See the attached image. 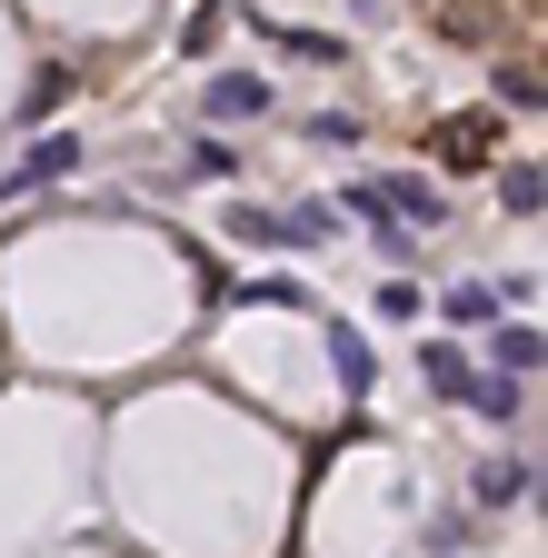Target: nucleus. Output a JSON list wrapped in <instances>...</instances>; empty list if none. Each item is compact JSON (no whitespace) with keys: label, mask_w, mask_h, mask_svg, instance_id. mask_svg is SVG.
I'll use <instances>...</instances> for the list:
<instances>
[{"label":"nucleus","mask_w":548,"mask_h":558,"mask_svg":"<svg viewBox=\"0 0 548 558\" xmlns=\"http://www.w3.org/2000/svg\"><path fill=\"white\" fill-rule=\"evenodd\" d=\"M499 199H509V220H538V199H548L538 190V160H509L499 170Z\"/></svg>","instance_id":"nucleus-14"},{"label":"nucleus","mask_w":548,"mask_h":558,"mask_svg":"<svg viewBox=\"0 0 548 558\" xmlns=\"http://www.w3.org/2000/svg\"><path fill=\"white\" fill-rule=\"evenodd\" d=\"M468 409L489 418V429H519V418H528V379H509V369H478V379H468Z\"/></svg>","instance_id":"nucleus-7"},{"label":"nucleus","mask_w":548,"mask_h":558,"mask_svg":"<svg viewBox=\"0 0 548 558\" xmlns=\"http://www.w3.org/2000/svg\"><path fill=\"white\" fill-rule=\"evenodd\" d=\"M329 360H339V389H350V399H369V389H379V349H369L350 319H329Z\"/></svg>","instance_id":"nucleus-8"},{"label":"nucleus","mask_w":548,"mask_h":558,"mask_svg":"<svg viewBox=\"0 0 548 558\" xmlns=\"http://www.w3.org/2000/svg\"><path fill=\"white\" fill-rule=\"evenodd\" d=\"M290 220H300V250H329L339 240V209L329 199H290Z\"/></svg>","instance_id":"nucleus-16"},{"label":"nucleus","mask_w":548,"mask_h":558,"mask_svg":"<svg viewBox=\"0 0 548 558\" xmlns=\"http://www.w3.org/2000/svg\"><path fill=\"white\" fill-rule=\"evenodd\" d=\"M190 180H240V150H230L220 130H199V140H190Z\"/></svg>","instance_id":"nucleus-15"},{"label":"nucleus","mask_w":548,"mask_h":558,"mask_svg":"<svg viewBox=\"0 0 548 558\" xmlns=\"http://www.w3.org/2000/svg\"><path fill=\"white\" fill-rule=\"evenodd\" d=\"M499 110H519V120L538 110V70H528V60H519V70H499Z\"/></svg>","instance_id":"nucleus-17"},{"label":"nucleus","mask_w":548,"mask_h":558,"mask_svg":"<svg viewBox=\"0 0 548 558\" xmlns=\"http://www.w3.org/2000/svg\"><path fill=\"white\" fill-rule=\"evenodd\" d=\"M439 319H449V329H489V319H509V300L489 290V279H459V290L439 300Z\"/></svg>","instance_id":"nucleus-12"},{"label":"nucleus","mask_w":548,"mask_h":558,"mask_svg":"<svg viewBox=\"0 0 548 558\" xmlns=\"http://www.w3.org/2000/svg\"><path fill=\"white\" fill-rule=\"evenodd\" d=\"M71 90H81V81H71L60 60H50V70H31V90H21V130H31V120H50V110L71 100Z\"/></svg>","instance_id":"nucleus-13"},{"label":"nucleus","mask_w":548,"mask_h":558,"mask_svg":"<svg viewBox=\"0 0 548 558\" xmlns=\"http://www.w3.org/2000/svg\"><path fill=\"white\" fill-rule=\"evenodd\" d=\"M489 369L538 379V319H489Z\"/></svg>","instance_id":"nucleus-9"},{"label":"nucleus","mask_w":548,"mask_h":558,"mask_svg":"<svg viewBox=\"0 0 548 558\" xmlns=\"http://www.w3.org/2000/svg\"><path fill=\"white\" fill-rule=\"evenodd\" d=\"M259 31H269V21H259ZM269 50H290V60H339L319 31H269Z\"/></svg>","instance_id":"nucleus-19"},{"label":"nucleus","mask_w":548,"mask_h":558,"mask_svg":"<svg viewBox=\"0 0 548 558\" xmlns=\"http://www.w3.org/2000/svg\"><path fill=\"white\" fill-rule=\"evenodd\" d=\"M468 379H478V360H468L459 339H419V389H429V399L468 409Z\"/></svg>","instance_id":"nucleus-5"},{"label":"nucleus","mask_w":548,"mask_h":558,"mask_svg":"<svg viewBox=\"0 0 548 558\" xmlns=\"http://www.w3.org/2000/svg\"><path fill=\"white\" fill-rule=\"evenodd\" d=\"M528 499H538L528 459H489V469H478V509H528Z\"/></svg>","instance_id":"nucleus-11"},{"label":"nucleus","mask_w":548,"mask_h":558,"mask_svg":"<svg viewBox=\"0 0 548 558\" xmlns=\"http://www.w3.org/2000/svg\"><path fill=\"white\" fill-rule=\"evenodd\" d=\"M71 170H81V140H71V130H40V140H31V160L0 180V199H21V190H60Z\"/></svg>","instance_id":"nucleus-3"},{"label":"nucleus","mask_w":548,"mask_h":558,"mask_svg":"<svg viewBox=\"0 0 548 558\" xmlns=\"http://www.w3.org/2000/svg\"><path fill=\"white\" fill-rule=\"evenodd\" d=\"M329 209H339V220H369V240H379V259H389V269L419 259V230H399L389 209H379V190H369V180H350V199H329Z\"/></svg>","instance_id":"nucleus-4"},{"label":"nucleus","mask_w":548,"mask_h":558,"mask_svg":"<svg viewBox=\"0 0 548 558\" xmlns=\"http://www.w3.org/2000/svg\"><path fill=\"white\" fill-rule=\"evenodd\" d=\"M230 240H249V250H300V220H290V209L240 199V209H230Z\"/></svg>","instance_id":"nucleus-10"},{"label":"nucleus","mask_w":548,"mask_h":558,"mask_svg":"<svg viewBox=\"0 0 548 558\" xmlns=\"http://www.w3.org/2000/svg\"><path fill=\"white\" fill-rule=\"evenodd\" d=\"M309 140H319V150H350V140H360V110H319Z\"/></svg>","instance_id":"nucleus-18"},{"label":"nucleus","mask_w":548,"mask_h":558,"mask_svg":"<svg viewBox=\"0 0 548 558\" xmlns=\"http://www.w3.org/2000/svg\"><path fill=\"white\" fill-rule=\"evenodd\" d=\"M199 110H210V120H269V110H280V81H249V70H210V81H199Z\"/></svg>","instance_id":"nucleus-2"},{"label":"nucleus","mask_w":548,"mask_h":558,"mask_svg":"<svg viewBox=\"0 0 548 558\" xmlns=\"http://www.w3.org/2000/svg\"><path fill=\"white\" fill-rule=\"evenodd\" d=\"M369 190H379V209H389L399 230H439V220H449V199H439L429 180H409V170H389V180H369Z\"/></svg>","instance_id":"nucleus-6"},{"label":"nucleus","mask_w":548,"mask_h":558,"mask_svg":"<svg viewBox=\"0 0 548 558\" xmlns=\"http://www.w3.org/2000/svg\"><path fill=\"white\" fill-rule=\"evenodd\" d=\"M429 160L439 170H489L499 160V110H449V120H429Z\"/></svg>","instance_id":"nucleus-1"}]
</instances>
